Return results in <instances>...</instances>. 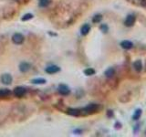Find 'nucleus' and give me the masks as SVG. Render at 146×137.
<instances>
[{
    "mask_svg": "<svg viewBox=\"0 0 146 137\" xmlns=\"http://www.w3.org/2000/svg\"><path fill=\"white\" fill-rule=\"evenodd\" d=\"M14 95L17 98H21V97L25 96V94L27 93V90H26L24 87H16L14 89V92H13Z\"/></svg>",
    "mask_w": 146,
    "mask_h": 137,
    "instance_id": "obj_1",
    "label": "nucleus"
},
{
    "mask_svg": "<svg viewBox=\"0 0 146 137\" xmlns=\"http://www.w3.org/2000/svg\"><path fill=\"white\" fill-rule=\"evenodd\" d=\"M24 39H25V38H24L23 35L20 34V33H16V34H14L12 37L13 42L15 43V44H17V45L22 44V43L24 42Z\"/></svg>",
    "mask_w": 146,
    "mask_h": 137,
    "instance_id": "obj_2",
    "label": "nucleus"
},
{
    "mask_svg": "<svg viewBox=\"0 0 146 137\" xmlns=\"http://www.w3.org/2000/svg\"><path fill=\"white\" fill-rule=\"evenodd\" d=\"M58 90H59V94L63 95V96H67L70 93V90L68 86L65 85V84H60L58 88Z\"/></svg>",
    "mask_w": 146,
    "mask_h": 137,
    "instance_id": "obj_3",
    "label": "nucleus"
},
{
    "mask_svg": "<svg viewBox=\"0 0 146 137\" xmlns=\"http://www.w3.org/2000/svg\"><path fill=\"white\" fill-rule=\"evenodd\" d=\"M12 81H13L12 76L10 74H8V73L3 74L2 77H1V82H2V83L6 84V85H10Z\"/></svg>",
    "mask_w": 146,
    "mask_h": 137,
    "instance_id": "obj_4",
    "label": "nucleus"
},
{
    "mask_svg": "<svg viewBox=\"0 0 146 137\" xmlns=\"http://www.w3.org/2000/svg\"><path fill=\"white\" fill-rule=\"evenodd\" d=\"M59 71H60V68L56 66V65H50V66L47 67L46 70H45V71L49 73V74H54V73L59 72Z\"/></svg>",
    "mask_w": 146,
    "mask_h": 137,
    "instance_id": "obj_5",
    "label": "nucleus"
},
{
    "mask_svg": "<svg viewBox=\"0 0 146 137\" xmlns=\"http://www.w3.org/2000/svg\"><path fill=\"white\" fill-rule=\"evenodd\" d=\"M30 64L28 62H21L20 65H19V71H21V72L25 73L27 71H28L30 70Z\"/></svg>",
    "mask_w": 146,
    "mask_h": 137,
    "instance_id": "obj_6",
    "label": "nucleus"
},
{
    "mask_svg": "<svg viewBox=\"0 0 146 137\" xmlns=\"http://www.w3.org/2000/svg\"><path fill=\"white\" fill-rule=\"evenodd\" d=\"M98 108H99V106H98L97 104L91 103V104L88 105L86 108H84V111H86V112H88V113H91V112H94V111H97Z\"/></svg>",
    "mask_w": 146,
    "mask_h": 137,
    "instance_id": "obj_7",
    "label": "nucleus"
},
{
    "mask_svg": "<svg viewBox=\"0 0 146 137\" xmlns=\"http://www.w3.org/2000/svg\"><path fill=\"white\" fill-rule=\"evenodd\" d=\"M134 22H135V17L133 15H129L125 19V25L127 27H131L133 25Z\"/></svg>",
    "mask_w": 146,
    "mask_h": 137,
    "instance_id": "obj_8",
    "label": "nucleus"
},
{
    "mask_svg": "<svg viewBox=\"0 0 146 137\" xmlns=\"http://www.w3.org/2000/svg\"><path fill=\"white\" fill-rule=\"evenodd\" d=\"M89 30H91V26L88 25V24H85L81 28V35H82V36H86V35H88V33L89 32Z\"/></svg>",
    "mask_w": 146,
    "mask_h": 137,
    "instance_id": "obj_9",
    "label": "nucleus"
},
{
    "mask_svg": "<svg viewBox=\"0 0 146 137\" xmlns=\"http://www.w3.org/2000/svg\"><path fill=\"white\" fill-rule=\"evenodd\" d=\"M11 94V92L8 89H0V98H5Z\"/></svg>",
    "mask_w": 146,
    "mask_h": 137,
    "instance_id": "obj_10",
    "label": "nucleus"
},
{
    "mask_svg": "<svg viewBox=\"0 0 146 137\" xmlns=\"http://www.w3.org/2000/svg\"><path fill=\"white\" fill-rule=\"evenodd\" d=\"M121 46L125 49H131V48H132V46H133V45H132V43H131V41L124 40V41H122V42L121 43Z\"/></svg>",
    "mask_w": 146,
    "mask_h": 137,
    "instance_id": "obj_11",
    "label": "nucleus"
},
{
    "mask_svg": "<svg viewBox=\"0 0 146 137\" xmlns=\"http://www.w3.org/2000/svg\"><path fill=\"white\" fill-rule=\"evenodd\" d=\"M31 82L34 84H45L47 82V81L45 79H43V78H37V79H32Z\"/></svg>",
    "mask_w": 146,
    "mask_h": 137,
    "instance_id": "obj_12",
    "label": "nucleus"
},
{
    "mask_svg": "<svg viewBox=\"0 0 146 137\" xmlns=\"http://www.w3.org/2000/svg\"><path fill=\"white\" fill-rule=\"evenodd\" d=\"M68 113L70 114V115H72V116H78V115H80V110L69 109L68 110Z\"/></svg>",
    "mask_w": 146,
    "mask_h": 137,
    "instance_id": "obj_13",
    "label": "nucleus"
},
{
    "mask_svg": "<svg viewBox=\"0 0 146 137\" xmlns=\"http://www.w3.org/2000/svg\"><path fill=\"white\" fill-rule=\"evenodd\" d=\"M114 72H115L114 70H113L112 68H110L105 71V76L106 77H108V78L112 77V76L114 75Z\"/></svg>",
    "mask_w": 146,
    "mask_h": 137,
    "instance_id": "obj_14",
    "label": "nucleus"
},
{
    "mask_svg": "<svg viewBox=\"0 0 146 137\" xmlns=\"http://www.w3.org/2000/svg\"><path fill=\"white\" fill-rule=\"evenodd\" d=\"M133 67L135 68L136 71H140L141 70H142V62H141V60H137V61L134 62Z\"/></svg>",
    "mask_w": 146,
    "mask_h": 137,
    "instance_id": "obj_15",
    "label": "nucleus"
},
{
    "mask_svg": "<svg viewBox=\"0 0 146 137\" xmlns=\"http://www.w3.org/2000/svg\"><path fill=\"white\" fill-rule=\"evenodd\" d=\"M49 0H39L38 6L40 7H46L49 6Z\"/></svg>",
    "mask_w": 146,
    "mask_h": 137,
    "instance_id": "obj_16",
    "label": "nucleus"
},
{
    "mask_svg": "<svg viewBox=\"0 0 146 137\" xmlns=\"http://www.w3.org/2000/svg\"><path fill=\"white\" fill-rule=\"evenodd\" d=\"M84 73H85V75L91 76V75H94V74H95V71H94L93 68H87V70H85Z\"/></svg>",
    "mask_w": 146,
    "mask_h": 137,
    "instance_id": "obj_17",
    "label": "nucleus"
},
{
    "mask_svg": "<svg viewBox=\"0 0 146 137\" xmlns=\"http://www.w3.org/2000/svg\"><path fill=\"white\" fill-rule=\"evenodd\" d=\"M31 18H33V15H32V14L30 13L26 14V15L22 17V21H28V20L31 19Z\"/></svg>",
    "mask_w": 146,
    "mask_h": 137,
    "instance_id": "obj_18",
    "label": "nucleus"
},
{
    "mask_svg": "<svg viewBox=\"0 0 146 137\" xmlns=\"http://www.w3.org/2000/svg\"><path fill=\"white\" fill-rule=\"evenodd\" d=\"M102 15H96L95 17H93L92 21H93L94 23H99V22L100 21V20H102Z\"/></svg>",
    "mask_w": 146,
    "mask_h": 137,
    "instance_id": "obj_19",
    "label": "nucleus"
},
{
    "mask_svg": "<svg viewBox=\"0 0 146 137\" xmlns=\"http://www.w3.org/2000/svg\"><path fill=\"white\" fill-rule=\"evenodd\" d=\"M141 114H142V111H141V110H137L135 114L133 115V120H138L139 117L141 116Z\"/></svg>",
    "mask_w": 146,
    "mask_h": 137,
    "instance_id": "obj_20",
    "label": "nucleus"
},
{
    "mask_svg": "<svg viewBox=\"0 0 146 137\" xmlns=\"http://www.w3.org/2000/svg\"><path fill=\"white\" fill-rule=\"evenodd\" d=\"M100 28H102V30L103 32H107V31H108V27L106 26V25H102V26L100 27Z\"/></svg>",
    "mask_w": 146,
    "mask_h": 137,
    "instance_id": "obj_21",
    "label": "nucleus"
}]
</instances>
